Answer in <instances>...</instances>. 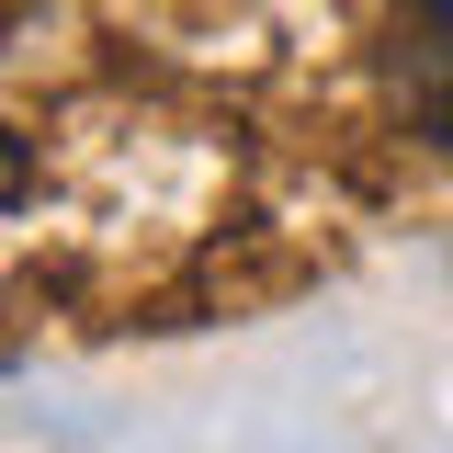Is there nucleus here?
Returning a JSON list of instances; mask_svg holds the SVG:
<instances>
[{"mask_svg":"<svg viewBox=\"0 0 453 453\" xmlns=\"http://www.w3.org/2000/svg\"><path fill=\"white\" fill-rule=\"evenodd\" d=\"M386 91L408 113V136H442L453 148V0H408V23L386 46Z\"/></svg>","mask_w":453,"mask_h":453,"instance_id":"f257e3e1","label":"nucleus"},{"mask_svg":"<svg viewBox=\"0 0 453 453\" xmlns=\"http://www.w3.org/2000/svg\"><path fill=\"white\" fill-rule=\"evenodd\" d=\"M12 193H23V148L0 136V204H12Z\"/></svg>","mask_w":453,"mask_h":453,"instance_id":"f03ea898","label":"nucleus"}]
</instances>
